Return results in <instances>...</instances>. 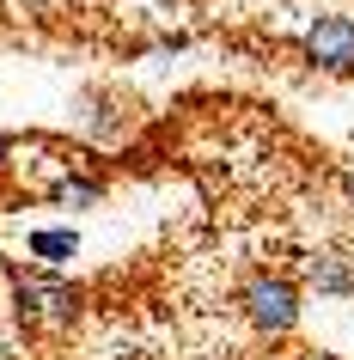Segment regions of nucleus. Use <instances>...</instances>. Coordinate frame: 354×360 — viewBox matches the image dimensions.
Returning a JSON list of instances; mask_svg holds the SVG:
<instances>
[{"mask_svg": "<svg viewBox=\"0 0 354 360\" xmlns=\"http://www.w3.org/2000/svg\"><path fill=\"white\" fill-rule=\"evenodd\" d=\"M299 49H305V61L317 74L348 79L354 74V13H317L305 25V37H299Z\"/></svg>", "mask_w": 354, "mask_h": 360, "instance_id": "obj_3", "label": "nucleus"}, {"mask_svg": "<svg viewBox=\"0 0 354 360\" xmlns=\"http://www.w3.org/2000/svg\"><path fill=\"white\" fill-rule=\"evenodd\" d=\"M239 305L251 318V330L269 336V342L299 330V281H287V275H251L239 287Z\"/></svg>", "mask_w": 354, "mask_h": 360, "instance_id": "obj_2", "label": "nucleus"}, {"mask_svg": "<svg viewBox=\"0 0 354 360\" xmlns=\"http://www.w3.org/2000/svg\"><path fill=\"white\" fill-rule=\"evenodd\" d=\"M80 305H86V293H80L61 269L37 263V269H19L13 275V311H19L25 330H37V336H61V330H74L80 323Z\"/></svg>", "mask_w": 354, "mask_h": 360, "instance_id": "obj_1", "label": "nucleus"}, {"mask_svg": "<svg viewBox=\"0 0 354 360\" xmlns=\"http://www.w3.org/2000/svg\"><path fill=\"white\" fill-rule=\"evenodd\" d=\"M305 281L317 287V293H354V275L336 257H317V263H305Z\"/></svg>", "mask_w": 354, "mask_h": 360, "instance_id": "obj_7", "label": "nucleus"}, {"mask_svg": "<svg viewBox=\"0 0 354 360\" xmlns=\"http://www.w3.org/2000/svg\"><path fill=\"white\" fill-rule=\"evenodd\" d=\"M80 129H86V134H122V129H129V116L116 110L110 98H80Z\"/></svg>", "mask_w": 354, "mask_h": 360, "instance_id": "obj_5", "label": "nucleus"}, {"mask_svg": "<svg viewBox=\"0 0 354 360\" xmlns=\"http://www.w3.org/2000/svg\"><path fill=\"white\" fill-rule=\"evenodd\" d=\"M6 171H13V141L0 134V177H6Z\"/></svg>", "mask_w": 354, "mask_h": 360, "instance_id": "obj_8", "label": "nucleus"}, {"mask_svg": "<svg viewBox=\"0 0 354 360\" xmlns=\"http://www.w3.org/2000/svg\"><path fill=\"white\" fill-rule=\"evenodd\" d=\"M342 190H348V195H354V165H348V171H342Z\"/></svg>", "mask_w": 354, "mask_h": 360, "instance_id": "obj_9", "label": "nucleus"}, {"mask_svg": "<svg viewBox=\"0 0 354 360\" xmlns=\"http://www.w3.org/2000/svg\"><path fill=\"white\" fill-rule=\"evenodd\" d=\"M49 202L56 208H98L104 202V184L98 177H61L56 190H49Z\"/></svg>", "mask_w": 354, "mask_h": 360, "instance_id": "obj_6", "label": "nucleus"}, {"mask_svg": "<svg viewBox=\"0 0 354 360\" xmlns=\"http://www.w3.org/2000/svg\"><path fill=\"white\" fill-rule=\"evenodd\" d=\"M25 250H31L37 263L61 269V263H74V257H80V232L74 226H37L31 238H25Z\"/></svg>", "mask_w": 354, "mask_h": 360, "instance_id": "obj_4", "label": "nucleus"}]
</instances>
